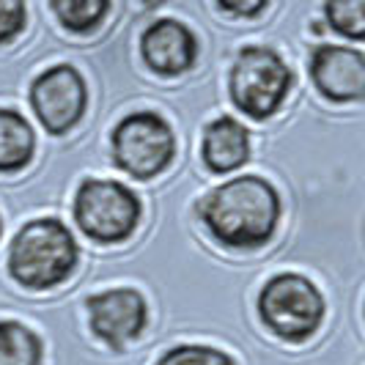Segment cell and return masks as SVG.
<instances>
[{"mask_svg":"<svg viewBox=\"0 0 365 365\" xmlns=\"http://www.w3.org/2000/svg\"><path fill=\"white\" fill-rule=\"evenodd\" d=\"M198 215L220 245L250 250L272 239L280 220V195L264 176H234L203 195Z\"/></svg>","mask_w":365,"mask_h":365,"instance_id":"cell-1","label":"cell"},{"mask_svg":"<svg viewBox=\"0 0 365 365\" xmlns=\"http://www.w3.org/2000/svg\"><path fill=\"white\" fill-rule=\"evenodd\" d=\"M80 261V247L66 222L38 217L25 222L9 247V272L22 289L47 292L66 283Z\"/></svg>","mask_w":365,"mask_h":365,"instance_id":"cell-2","label":"cell"},{"mask_svg":"<svg viewBox=\"0 0 365 365\" xmlns=\"http://www.w3.org/2000/svg\"><path fill=\"white\" fill-rule=\"evenodd\" d=\"M292 83L294 74L289 63L272 47L250 44V47H242L234 58L228 91L237 110H242L247 118L267 121L283 108L286 96L292 91Z\"/></svg>","mask_w":365,"mask_h":365,"instance_id":"cell-3","label":"cell"},{"mask_svg":"<svg viewBox=\"0 0 365 365\" xmlns=\"http://www.w3.org/2000/svg\"><path fill=\"white\" fill-rule=\"evenodd\" d=\"M258 316L277 338L302 344L324 322V297L308 277L280 272L269 277L258 294Z\"/></svg>","mask_w":365,"mask_h":365,"instance_id":"cell-4","label":"cell"},{"mask_svg":"<svg viewBox=\"0 0 365 365\" xmlns=\"http://www.w3.org/2000/svg\"><path fill=\"white\" fill-rule=\"evenodd\" d=\"M74 222L93 242L118 245L140 222L138 195L113 179H86L74 195Z\"/></svg>","mask_w":365,"mask_h":365,"instance_id":"cell-5","label":"cell"},{"mask_svg":"<svg viewBox=\"0 0 365 365\" xmlns=\"http://www.w3.org/2000/svg\"><path fill=\"white\" fill-rule=\"evenodd\" d=\"M110 146L113 160L127 176L146 182L170 165L176 154V138L160 113L138 110L115 124Z\"/></svg>","mask_w":365,"mask_h":365,"instance_id":"cell-6","label":"cell"},{"mask_svg":"<svg viewBox=\"0 0 365 365\" xmlns=\"http://www.w3.org/2000/svg\"><path fill=\"white\" fill-rule=\"evenodd\" d=\"M86 105V80L69 63L44 69L31 86V108L50 135H66L74 124H80Z\"/></svg>","mask_w":365,"mask_h":365,"instance_id":"cell-7","label":"cell"},{"mask_svg":"<svg viewBox=\"0 0 365 365\" xmlns=\"http://www.w3.org/2000/svg\"><path fill=\"white\" fill-rule=\"evenodd\" d=\"M91 329L110 349H124L146 329L148 308L138 289H108L86 302Z\"/></svg>","mask_w":365,"mask_h":365,"instance_id":"cell-8","label":"cell"},{"mask_svg":"<svg viewBox=\"0 0 365 365\" xmlns=\"http://www.w3.org/2000/svg\"><path fill=\"white\" fill-rule=\"evenodd\" d=\"M311 77L332 102H360L365 93V55L354 47L319 44L311 53Z\"/></svg>","mask_w":365,"mask_h":365,"instance_id":"cell-9","label":"cell"},{"mask_svg":"<svg viewBox=\"0 0 365 365\" xmlns=\"http://www.w3.org/2000/svg\"><path fill=\"white\" fill-rule=\"evenodd\" d=\"M140 53L146 66L160 77H179L198 58V41L179 19H157L143 34Z\"/></svg>","mask_w":365,"mask_h":365,"instance_id":"cell-10","label":"cell"},{"mask_svg":"<svg viewBox=\"0 0 365 365\" xmlns=\"http://www.w3.org/2000/svg\"><path fill=\"white\" fill-rule=\"evenodd\" d=\"M203 163L212 173H234L250 160V132L231 115H220L203 129Z\"/></svg>","mask_w":365,"mask_h":365,"instance_id":"cell-11","label":"cell"},{"mask_svg":"<svg viewBox=\"0 0 365 365\" xmlns=\"http://www.w3.org/2000/svg\"><path fill=\"white\" fill-rule=\"evenodd\" d=\"M36 154V135L31 121L11 108H0V173H17Z\"/></svg>","mask_w":365,"mask_h":365,"instance_id":"cell-12","label":"cell"},{"mask_svg":"<svg viewBox=\"0 0 365 365\" xmlns=\"http://www.w3.org/2000/svg\"><path fill=\"white\" fill-rule=\"evenodd\" d=\"M41 341L22 322H0V365H41Z\"/></svg>","mask_w":365,"mask_h":365,"instance_id":"cell-13","label":"cell"},{"mask_svg":"<svg viewBox=\"0 0 365 365\" xmlns=\"http://www.w3.org/2000/svg\"><path fill=\"white\" fill-rule=\"evenodd\" d=\"M58 22L72 34H91L108 17V0H53L50 3Z\"/></svg>","mask_w":365,"mask_h":365,"instance_id":"cell-14","label":"cell"},{"mask_svg":"<svg viewBox=\"0 0 365 365\" xmlns=\"http://www.w3.org/2000/svg\"><path fill=\"white\" fill-rule=\"evenodd\" d=\"M324 17H327L329 28L344 34V36L360 41L365 34V0H338V3H327L324 6Z\"/></svg>","mask_w":365,"mask_h":365,"instance_id":"cell-15","label":"cell"},{"mask_svg":"<svg viewBox=\"0 0 365 365\" xmlns=\"http://www.w3.org/2000/svg\"><path fill=\"white\" fill-rule=\"evenodd\" d=\"M157 365H237L225 351H220L215 346H176L170 351H165L163 357L157 360Z\"/></svg>","mask_w":365,"mask_h":365,"instance_id":"cell-16","label":"cell"},{"mask_svg":"<svg viewBox=\"0 0 365 365\" xmlns=\"http://www.w3.org/2000/svg\"><path fill=\"white\" fill-rule=\"evenodd\" d=\"M28 22V9L19 0H0V44H9L22 34Z\"/></svg>","mask_w":365,"mask_h":365,"instance_id":"cell-17","label":"cell"},{"mask_svg":"<svg viewBox=\"0 0 365 365\" xmlns=\"http://www.w3.org/2000/svg\"><path fill=\"white\" fill-rule=\"evenodd\" d=\"M217 9L231 17H258L269 9V3H217Z\"/></svg>","mask_w":365,"mask_h":365,"instance_id":"cell-18","label":"cell"},{"mask_svg":"<svg viewBox=\"0 0 365 365\" xmlns=\"http://www.w3.org/2000/svg\"><path fill=\"white\" fill-rule=\"evenodd\" d=\"M0 234H3V222H0Z\"/></svg>","mask_w":365,"mask_h":365,"instance_id":"cell-19","label":"cell"}]
</instances>
